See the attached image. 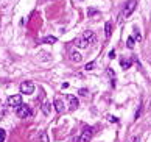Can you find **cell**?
Returning a JSON list of instances; mask_svg holds the SVG:
<instances>
[{"mask_svg":"<svg viewBox=\"0 0 151 142\" xmlns=\"http://www.w3.org/2000/svg\"><path fill=\"white\" fill-rule=\"evenodd\" d=\"M41 142H48V136H47V131H42L41 136H39Z\"/></svg>","mask_w":151,"mask_h":142,"instance_id":"cell-15","label":"cell"},{"mask_svg":"<svg viewBox=\"0 0 151 142\" xmlns=\"http://www.w3.org/2000/svg\"><path fill=\"white\" fill-rule=\"evenodd\" d=\"M109 58H111V59H114V58H115V52H114V50H111V52H109Z\"/></svg>","mask_w":151,"mask_h":142,"instance_id":"cell-20","label":"cell"},{"mask_svg":"<svg viewBox=\"0 0 151 142\" xmlns=\"http://www.w3.org/2000/svg\"><path fill=\"white\" fill-rule=\"evenodd\" d=\"M42 112H44L45 116H50V112H52V105H50V102H44V103H42Z\"/></svg>","mask_w":151,"mask_h":142,"instance_id":"cell-9","label":"cell"},{"mask_svg":"<svg viewBox=\"0 0 151 142\" xmlns=\"http://www.w3.org/2000/svg\"><path fill=\"white\" fill-rule=\"evenodd\" d=\"M66 98H67V102L70 103V109H77L78 108L79 103H78V98L75 97V95H67Z\"/></svg>","mask_w":151,"mask_h":142,"instance_id":"cell-8","label":"cell"},{"mask_svg":"<svg viewBox=\"0 0 151 142\" xmlns=\"http://www.w3.org/2000/svg\"><path fill=\"white\" fill-rule=\"evenodd\" d=\"M104 30H106V37H111V33H112V24L111 22H106Z\"/></svg>","mask_w":151,"mask_h":142,"instance_id":"cell-10","label":"cell"},{"mask_svg":"<svg viewBox=\"0 0 151 142\" xmlns=\"http://www.w3.org/2000/svg\"><path fill=\"white\" fill-rule=\"evenodd\" d=\"M92 136H94V128H90V127L84 128L81 138H79V142H89L90 139H92Z\"/></svg>","mask_w":151,"mask_h":142,"instance_id":"cell-4","label":"cell"},{"mask_svg":"<svg viewBox=\"0 0 151 142\" xmlns=\"http://www.w3.org/2000/svg\"><path fill=\"white\" fill-rule=\"evenodd\" d=\"M5 138H6V133H5V130H0V142H5Z\"/></svg>","mask_w":151,"mask_h":142,"instance_id":"cell-17","label":"cell"},{"mask_svg":"<svg viewBox=\"0 0 151 142\" xmlns=\"http://www.w3.org/2000/svg\"><path fill=\"white\" fill-rule=\"evenodd\" d=\"M79 95H87V89H79Z\"/></svg>","mask_w":151,"mask_h":142,"instance_id":"cell-19","label":"cell"},{"mask_svg":"<svg viewBox=\"0 0 151 142\" xmlns=\"http://www.w3.org/2000/svg\"><path fill=\"white\" fill-rule=\"evenodd\" d=\"M132 37H134V39H137V41H140V39H142V35L139 33V30H137V28L134 30V35H132Z\"/></svg>","mask_w":151,"mask_h":142,"instance_id":"cell-16","label":"cell"},{"mask_svg":"<svg viewBox=\"0 0 151 142\" xmlns=\"http://www.w3.org/2000/svg\"><path fill=\"white\" fill-rule=\"evenodd\" d=\"M129 66H131V59H125V58H123L122 59V67L123 69H128Z\"/></svg>","mask_w":151,"mask_h":142,"instance_id":"cell-14","label":"cell"},{"mask_svg":"<svg viewBox=\"0 0 151 142\" xmlns=\"http://www.w3.org/2000/svg\"><path fill=\"white\" fill-rule=\"evenodd\" d=\"M70 58H72V61H81V55H79L78 52H72V56H70Z\"/></svg>","mask_w":151,"mask_h":142,"instance_id":"cell-12","label":"cell"},{"mask_svg":"<svg viewBox=\"0 0 151 142\" xmlns=\"http://www.w3.org/2000/svg\"><path fill=\"white\" fill-rule=\"evenodd\" d=\"M20 92H22V94H26V95L33 94L34 92V84L31 83V81H24V83L20 84Z\"/></svg>","mask_w":151,"mask_h":142,"instance_id":"cell-2","label":"cell"},{"mask_svg":"<svg viewBox=\"0 0 151 142\" xmlns=\"http://www.w3.org/2000/svg\"><path fill=\"white\" fill-rule=\"evenodd\" d=\"M94 41H95L94 33L92 31H84L81 37H77V39H75V45L79 47V48H87Z\"/></svg>","mask_w":151,"mask_h":142,"instance_id":"cell-1","label":"cell"},{"mask_svg":"<svg viewBox=\"0 0 151 142\" xmlns=\"http://www.w3.org/2000/svg\"><path fill=\"white\" fill-rule=\"evenodd\" d=\"M16 114H17L19 117L25 119V117H28L30 114H31V109H30L28 106H26V105H24V103H22V105H20V106L17 108V111H16Z\"/></svg>","mask_w":151,"mask_h":142,"instance_id":"cell-3","label":"cell"},{"mask_svg":"<svg viewBox=\"0 0 151 142\" xmlns=\"http://www.w3.org/2000/svg\"><path fill=\"white\" fill-rule=\"evenodd\" d=\"M42 42H45V44H55L56 42V37L55 36H47V37H44V41Z\"/></svg>","mask_w":151,"mask_h":142,"instance_id":"cell-11","label":"cell"},{"mask_svg":"<svg viewBox=\"0 0 151 142\" xmlns=\"http://www.w3.org/2000/svg\"><path fill=\"white\" fill-rule=\"evenodd\" d=\"M109 120H111V122H117V119H115V117H112V116H109Z\"/></svg>","mask_w":151,"mask_h":142,"instance_id":"cell-21","label":"cell"},{"mask_svg":"<svg viewBox=\"0 0 151 142\" xmlns=\"http://www.w3.org/2000/svg\"><path fill=\"white\" fill-rule=\"evenodd\" d=\"M55 106H56L58 114H62V112H66V111H67V108L64 106V102L61 100V98H56V100H55Z\"/></svg>","mask_w":151,"mask_h":142,"instance_id":"cell-7","label":"cell"},{"mask_svg":"<svg viewBox=\"0 0 151 142\" xmlns=\"http://www.w3.org/2000/svg\"><path fill=\"white\" fill-rule=\"evenodd\" d=\"M8 105L13 108H19L22 105V95H11L8 98Z\"/></svg>","mask_w":151,"mask_h":142,"instance_id":"cell-5","label":"cell"},{"mask_svg":"<svg viewBox=\"0 0 151 142\" xmlns=\"http://www.w3.org/2000/svg\"><path fill=\"white\" fill-rule=\"evenodd\" d=\"M134 9H136V0H129V2L126 3V6H125V11H123V16H125V17H129Z\"/></svg>","mask_w":151,"mask_h":142,"instance_id":"cell-6","label":"cell"},{"mask_svg":"<svg viewBox=\"0 0 151 142\" xmlns=\"http://www.w3.org/2000/svg\"><path fill=\"white\" fill-rule=\"evenodd\" d=\"M94 66H95V63H89V64H86V70H92L94 69Z\"/></svg>","mask_w":151,"mask_h":142,"instance_id":"cell-18","label":"cell"},{"mask_svg":"<svg viewBox=\"0 0 151 142\" xmlns=\"http://www.w3.org/2000/svg\"><path fill=\"white\" fill-rule=\"evenodd\" d=\"M126 45L128 48H134V45H136V41H134V37H128V41H126Z\"/></svg>","mask_w":151,"mask_h":142,"instance_id":"cell-13","label":"cell"}]
</instances>
